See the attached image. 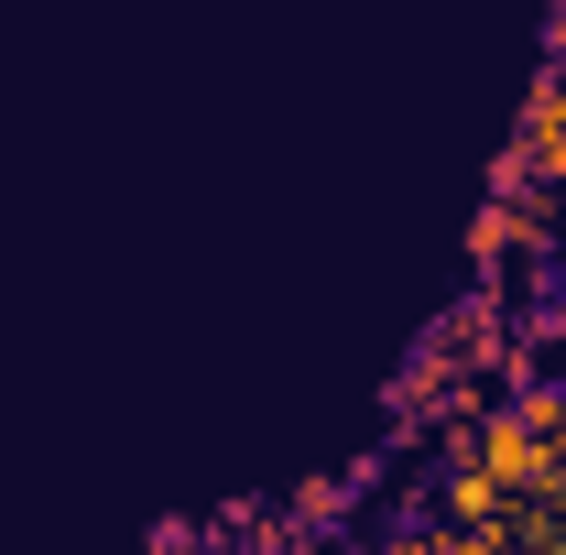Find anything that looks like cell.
<instances>
[{
    "label": "cell",
    "mask_w": 566,
    "mask_h": 555,
    "mask_svg": "<svg viewBox=\"0 0 566 555\" xmlns=\"http://www.w3.org/2000/svg\"><path fill=\"white\" fill-rule=\"evenodd\" d=\"M523 142H534V175L566 186V66H545L523 87Z\"/></svg>",
    "instance_id": "2"
},
{
    "label": "cell",
    "mask_w": 566,
    "mask_h": 555,
    "mask_svg": "<svg viewBox=\"0 0 566 555\" xmlns=\"http://www.w3.org/2000/svg\"><path fill=\"white\" fill-rule=\"evenodd\" d=\"M283 512H294V534H305V523H338V512H349V480H305Z\"/></svg>",
    "instance_id": "3"
},
{
    "label": "cell",
    "mask_w": 566,
    "mask_h": 555,
    "mask_svg": "<svg viewBox=\"0 0 566 555\" xmlns=\"http://www.w3.org/2000/svg\"><path fill=\"white\" fill-rule=\"evenodd\" d=\"M545 66H566V0L545 11Z\"/></svg>",
    "instance_id": "4"
},
{
    "label": "cell",
    "mask_w": 566,
    "mask_h": 555,
    "mask_svg": "<svg viewBox=\"0 0 566 555\" xmlns=\"http://www.w3.org/2000/svg\"><path fill=\"white\" fill-rule=\"evenodd\" d=\"M469 469H491L512 501H566V469H556V447H545V425L523 415V404H491V415L469 425V447H458Z\"/></svg>",
    "instance_id": "1"
}]
</instances>
